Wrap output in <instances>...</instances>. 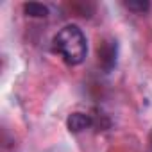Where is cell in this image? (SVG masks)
Segmentation results:
<instances>
[{
    "label": "cell",
    "instance_id": "cell-1",
    "mask_svg": "<svg viewBox=\"0 0 152 152\" xmlns=\"http://www.w3.org/2000/svg\"><path fill=\"white\" fill-rule=\"evenodd\" d=\"M52 52L61 56L63 61L70 66H77L86 59L88 41L79 25H64L52 38Z\"/></svg>",
    "mask_w": 152,
    "mask_h": 152
},
{
    "label": "cell",
    "instance_id": "cell-2",
    "mask_svg": "<svg viewBox=\"0 0 152 152\" xmlns=\"http://www.w3.org/2000/svg\"><path fill=\"white\" fill-rule=\"evenodd\" d=\"M116 59H118V45L115 39L111 38H104L99 41L97 45V63L99 66L109 73L115 66H116Z\"/></svg>",
    "mask_w": 152,
    "mask_h": 152
},
{
    "label": "cell",
    "instance_id": "cell-3",
    "mask_svg": "<svg viewBox=\"0 0 152 152\" xmlns=\"http://www.w3.org/2000/svg\"><path fill=\"white\" fill-rule=\"evenodd\" d=\"M93 125V118L91 115H86V113H72L68 118H66V129L73 134L77 132H83L86 129H90Z\"/></svg>",
    "mask_w": 152,
    "mask_h": 152
},
{
    "label": "cell",
    "instance_id": "cell-4",
    "mask_svg": "<svg viewBox=\"0 0 152 152\" xmlns=\"http://www.w3.org/2000/svg\"><path fill=\"white\" fill-rule=\"evenodd\" d=\"M23 13L31 18H47L48 16V7L39 4V2H25L23 4Z\"/></svg>",
    "mask_w": 152,
    "mask_h": 152
},
{
    "label": "cell",
    "instance_id": "cell-5",
    "mask_svg": "<svg viewBox=\"0 0 152 152\" xmlns=\"http://www.w3.org/2000/svg\"><path fill=\"white\" fill-rule=\"evenodd\" d=\"M125 7L132 13H145V11H148L150 4L147 0H129V2H125Z\"/></svg>",
    "mask_w": 152,
    "mask_h": 152
}]
</instances>
